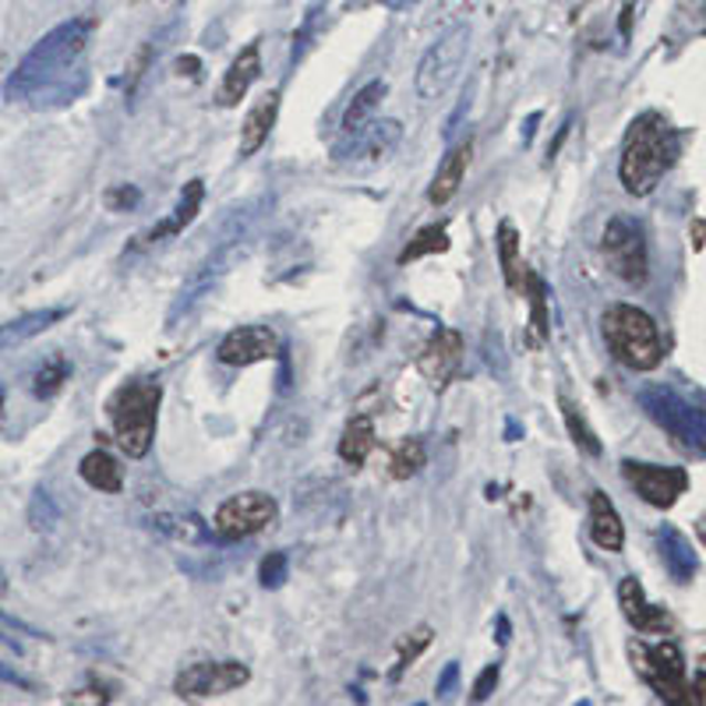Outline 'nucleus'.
<instances>
[{
  "label": "nucleus",
  "mask_w": 706,
  "mask_h": 706,
  "mask_svg": "<svg viewBox=\"0 0 706 706\" xmlns=\"http://www.w3.org/2000/svg\"><path fill=\"white\" fill-rule=\"evenodd\" d=\"M693 703H706V675L693 682Z\"/></svg>",
  "instance_id": "39"
},
{
  "label": "nucleus",
  "mask_w": 706,
  "mask_h": 706,
  "mask_svg": "<svg viewBox=\"0 0 706 706\" xmlns=\"http://www.w3.org/2000/svg\"><path fill=\"white\" fill-rule=\"evenodd\" d=\"M495 685H498V664H488L485 672H480L477 685H474V699H477V703H485V699L491 696Z\"/></svg>",
  "instance_id": "36"
},
{
  "label": "nucleus",
  "mask_w": 706,
  "mask_h": 706,
  "mask_svg": "<svg viewBox=\"0 0 706 706\" xmlns=\"http://www.w3.org/2000/svg\"><path fill=\"white\" fill-rule=\"evenodd\" d=\"M438 251H449V230H445V227H424L411 240V245L399 251V266L417 262V258H424V255H438Z\"/></svg>",
  "instance_id": "29"
},
{
  "label": "nucleus",
  "mask_w": 706,
  "mask_h": 706,
  "mask_svg": "<svg viewBox=\"0 0 706 706\" xmlns=\"http://www.w3.org/2000/svg\"><path fill=\"white\" fill-rule=\"evenodd\" d=\"M657 544H661V559L667 565V572H672L678 583H689L699 562H696L693 544L685 541V533H678L675 527H664V530H657Z\"/></svg>",
  "instance_id": "21"
},
{
  "label": "nucleus",
  "mask_w": 706,
  "mask_h": 706,
  "mask_svg": "<svg viewBox=\"0 0 706 706\" xmlns=\"http://www.w3.org/2000/svg\"><path fill=\"white\" fill-rule=\"evenodd\" d=\"M456 675H459V667H456V664H449V667H445V675L438 678V696H449V689H453Z\"/></svg>",
  "instance_id": "37"
},
{
  "label": "nucleus",
  "mask_w": 706,
  "mask_h": 706,
  "mask_svg": "<svg viewBox=\"0 0 706 706\" xmlns=\"http://www.w3.org/2000/svg\"><path fill=\"white\" fill-rule=\"evenodd\" d=\"M523 280L530 287V304H533V340L541 343L548 336V290H544V280L533 272H523Z\"/></svg>",
  "instance_id": "31"
},
{
  "label": "nucleus",
  "mask_w": 706,
  "mask_h": 706,
  "mask_svg": "<svg viewBox=\"0 0 706 706\" xmlns=\"http://www.w3.org/2000/svg\"><path fill=\"white\" fill-rule=\"evenodd\" d=\"M427 463V449L421 438H403L393 445V453H388V477L396 480H411L424 470Z\"/></svg>",
  "instance_id": "27"
},
{
  "label": "nucleus",
  "mask_w": 706,
  "mask_h": 706,
  "mask_svg": "<svg viewBox=\"0 0 706 706\" xmlns=\"http://www.w3.org/2000/svg\"><path fill=\"white\" fill-rule=\"evenodd\" d=\"M601 251L604 262L611 269V276H619L629 287H643L650 276V258H646V240L636 219L629 216H611L604 237H601Z\"/></svg>",
  "instance_id": "7"
},
{
  "label": "nucleus",
  "mask_w": 706,
  "mask_h": 706,
  "mask_svg": "<svg viewBox=\"0 0 706 706\" xmlns=\"http://www.w3.org/2000/svg\"><path fill=\"white\" fill-rule=\"evenodd\" d=\"M89 32H92V18H74V22H64L53 32H46L43 40L25 53L22 64L11 71V79L4 82V100L11 103L32 100L64 85V79H71V68H79V61L85 58Z\"/></svg>",
  "instance_id": "1"
},
{
  "label": "nucleus",
  "mask_w": 706,
  "mask_h": 706,
  "mask_svg": "<svg viewBox=\"0 0 706 706\" xmlns=\"http://www.w3.org/2000/svg\"><path fill=\"white\" fill-rule=\"evenodd\" d=\"M159 399H163V385L153 378L127 382L117 388L114 399H110V421H114L117 445L132 459H142L148 449H153Z\"/></svg>",
  "instance_id": "4"
},
{
  "label": "nucleus",
  "mask_w": 706,
  "mask_h": 706,
  "mask_svg": "<svg viewBox=\"0 0 706 706\" xmlns=\"http://www.w3.org/2000/svg\"><path fill=\"white\" fill-rule=\"evenodd\" d=\"M470 35H474V29L467 22H459L424 53L421 64H417V74H414V85H417L421 100L435 103L456 85L463 64H467V53H470Z\"/></svg>",
  "instance_id": "5"
},
{
  "label": "nucleus",
  "mask_w": 706,
  "mask_h": 706,
  "mask_svg": "<svg viewBox=\"0 0 706 706\" xmlns=\"http://www.w3.org/2000/svg\"><path fill=\"white\" fill-rule=\"evenodd\" d=\"M403 142V124L399 121H371L364 132H357L353 138H343L336 145V163H357V166H371L393 156V148Z\"/></svg>",
  "instance_id": "12"
},
{
  "label": "nucleus",
  "mask_w": 706,
  "mask_h": 706,
  "mask_svg": "<svg viewBox=\"0 0 706 706\" xmlns=\"http://www.w3.org/2000/svg\"><path fill=\"white\" fill-rule=\"evenodd\" d=\"M427 643H432V629H427V625L414 629V633L403 640V646H399V661H396V672H393L396 678H399V675L406 672V667H411V664L424 654Z\"/></svg>",
  "instance_id": "33"
},
{
  "label": "nucleus",
  "mask_w": 706,
  "mask_h": 706,
  "mask_svg": "<svg viewBox=\"0 0 706 706\" xmlns=\"http://www.w3.org/2000/svg\"><path fill=\"white\" fill-rule=\"evenodd\" d=\"M58 519H61V509H58V501H53V495L50 491H35L32 501H29L32 530H53V527H58Z\"/></svg>",
  "instance_id": "32"
},
{
  "label": "nucleus",
  "mask_w": 706,
  "mask_h": 706,
  "mask_svg": "<svg viewBox=\"0 0 706 706\" xmlns=\"http://www.w3.org/2000/svg\"><path fill=\"white\" fill-rule=\"evenodd\" d=\"M562 414H565L569 435L575 438V445H580V449L590 453V456H601V442H598V435H593V427L586 424V417L580 414V406H572V403L562 396Z\"/></svg>",
  "instance_id": "30"
},
{
  "label": "nucleus",
  "mask_w": 706,
  "mask_h": 706,
  "mask_svg": "<svg viewBox=\"0 0 706 706\" xmlns=\"http://www.w3.org/2000/svg\"><path fill=\"white\" fill-rule=\"evenodd\" d=\"M678 156V142L672 124H667L661 114L646 110L640 114L625 132V145H622V159H619V177L625 184L629 195H650L661 184V177L672 170V163Z\"/></svg>",
  "instance_id": "2"
},
{
  "label": "nucleus",
  "mask_w": 706,
  "mask_h": 706,
  "mask_svg": "<svg viewBox=\"0 0 706 706\" xmlns=\"http://www.w3.org/2000/svg\"><path fill=\"white\" fill-rule=\"evenodd\" d=\"M251 675L248 667L240 661H201L184 667L174 682V693L180 699H209V696H222L237 689V685H245Z\"/></svg>",
  "instance_id": "10"
},
{
  "label": "nucleus",
  "mask_w": 706,
  "mask_h": 706,
  "mask_svg": "<svg viewBox=\"0 0 706 706\" xmlns=\"http://www.w3.org/2000/svg\"><path fill=\"white\" fill-rule=\"evenodd\" d=\"M276 117H280V92L272 89L248 110L245 124H240V159L255 156L258 148L269 142L272 127H276Z\"/></svg>",
  "instance_id": "17"
},
{
  "label": "nucleus",
  "mask_w": 706,
  "mask_h": 706,
  "mask_svg": "<svg viewBox=\"0 0 706 706\" xmlns=\"http://www.w3.org/2000/svg\"><path fill=\"white\" fill-rule=\"evenodd\" d=\"M622 474L646 506H657V509H672L678 495H685V488H689V474L682 467H654V463L625 459Z\"/></svg>",
  "instance_id": "11"
},
{
  "label": "nucleus",
  "mask_w": 706,
  "mask_h": 706,
  "mask_svg": "<svg viewBox=\"0 0 706 706\" xmlns=\"http://www.w3.org/2000/svg\"><path fill=\"white\" fill-rule=\"evenodd\" d=\"M201 198H206V184H201V180H191L188 188H184V195H180V201H177L174 216H170V219H163L159 227L148 230V237H145L148 245H153V240H163V237H174V233H180L184 227H188V222L198 216Z\"/></svg>",
  "instance_id": "25"
},
{
  "label": "nucleus",
  "mask_w": 706,
  "mask_h": 706,
  "mask_svg": "<svg viewBox=\"0 0 706 706\" xmlns=\"http://www.w3.org/2000/svg\"><path fill=\"white\" fill-rule=\"evenodd\" d=\"M619 604H622V615L629 619V625L636 629V633L643 636H657V633H667V615H664V608H654L646 601V593L640 586L636 575H629V580H622L619 586Z\"/></svg>",
  "instance_id": "15"
},
{
  "label": "nucleus",
  "mask_w": 706,
  "mask_h": 706,
  "mask_svg": "<svg viewBox=\"0 0 706 706\" xmlns=\"http://www.w3.org/2000/svg\"><path fill=\"white\" fill-rule=\"evenodd\" d=\"M0 593H8V575H4V569H0Z\"/></svg>",
  "instance_id": "42"
},
{
  "label": "nucleus",
  "mask_w": 706,
  "mask_h": 706,
  "mask_svg": "<svg viewBox=\"0 0 706 706\" xmlns=\"http://www.w3.org/2000/svg\"><path fill=\"white\" fill-rule=\"evenodd\" d=\"M633 664L661 699L693 703V689L685 685V657L675 643H633Z\"/></svg>",
  "instance_id": "8"
},
{
  "label": "nucleus",
  "mask_w": 706,
  "mask_h": 706,
  "mask_svg": "<svg viewBox=\"0 0 706 706\" xmlns=\"http://www.w3.org/2000/svg\"><path fill=\"white\" fill-rule=\"evenodd\" d=\"M459 364H463V336L456 329H435L432 340L421 346L417 357L421 375L442 388L459 371Z\"/></svg>",
  "instance_id": "14"
},
{
  "label": "nucleus",
  "mask_w": 706,
  "mask_h": 706,
  "mask_svg": "<svg viewBox=\"0 0 706 706\" xmlns=\"http://www.w3.org/2000/svg\"><path fill=\"white\" fill-rule=\"evenodd\" d=\"M61 319H68V308H43V311H29L22 319L0 325V353L29 343L32 336H40V332H46L50 325H58Z\"/></svg>",
  "instance_id": "20"
},
{
  "label": "nucleus",
  "mask_w": 706,
  "mask_h": 706,
  "mask_svg": "<svg viewBox=\"0 0 706 706\" xmlns=\"http://www.w3.org/2000/svg\"><path fill=\"white\" fill-rule=\"evenodd\" d=\"M0 411H4V388H0Z\"/></svg>",
  "instance_id": "43"
},
{
  "label": "nucleus",
  "mask_w": 706,
  "mask_h": 706,
  "mask_svg": "<svg viewBox=\"0 0 706 706\" xmlns=\"http://www.w3.org/2000/svg\"><path fill=\"white\" fill-rule=\"evenodd\" d=\"M276 516H280V506H276V498L266 491H240L230 495L212 516V530L222 537V541H245V537L262 533L266 527L276 523Z\"/></svg>",
  "instance_id": "9"
},
{
  "label": "nucleus",
  "mask_w": 706,
  "mask_h": 706,
  "mask_svg": "<svg viewBox=\"0 0 706 706\" xmlns=\"http://www.w3.org/2000/svg\"><path fill=\"white\" fill-rule=\"evenodd\" d=\"M506 640H509V622L498 619V643H506Z\"/></svg>",
  "instance_id": "41"
},
{
  "label": "nucleus",
  "mask_w": 706,
  "mask_h": 706,
  "mask_svg": "<svg viewBox=\"0 0 706 706\" xmlns=\"http://www.w3.org/2000/svg\"><path fill=\"white\" fill-rule=\"evenodd\" d=\"M470 156H474V145H470V138H467V142H463V145H456L453 153L442 159L438 174H435V180H432V188H427V201H432L435 209L449 206V201L459 195L463 180H467V166H470Z\"/></svg>",
  "instance_id": "16"
},
{
  "label": "nucleus",
  "mask_w": 706,
  "mask_h": 706,
  "mask_svg": "<svg viewBox=\"0 0 706 706\" xmlns=\"http://www.w3.org/2000/svg\"><path fill=\"white\" fill-rule=\"evenodd\" d=\"M640 403H643V411L675 438L678 449L706 453V414L696 411L693 403H685L678 393H672V388H664V385L643 388Z\"/></svg>",
  "instance_id": "6"
},
{
  "label": "nucleus",
  "mask_w": 706,
  "mask_h": 706,
  "mask_svg": "<svg viewBox=\"0 0 706 706\" xmlns=\"http://www.w3.org/2000/svg\"><path fill=\"white\" fill-rule=\"evenodd\" d=\"M385 8H393V11H403V8H411V4H417V0H382Z\"/></svg>",
  "instance_id": "40"
},
{
  "label": "nucleus",
  "mask_w": 706,
  "mask_h": 706,
  "mask_svg": "<svg viewBox=\"0 0 706 706\" xmlns=\"http://www.w3.org/2000/svg\"><path fill=\"white\" fill-rule=\"evenodd\" d=\"M276 350H280V340H276L269 325H240L222 336V343L216 346V357L227 367H248L276 357Z\"/></svg>",
  "instance_id": "13"
},
{
  "label": "nucleus",
  "mask_w": 706,
  "mask_h": 706,
  "mask_svg": "<svg viewBox=\"0 0 706 706\" xmlns=\"http://www.w3.org/2000/svg\"><path fill=\"white\" fill-rule=\"evenodd\" d=\"M138 201H142V195H138V188H132V184H117V188L106 191V206H110V212L135 209Z\"/></svg>",
  "instance_id": "35"
},
{
  "label": "nucleus",
  "mask_w": 706,
  "mask_h": 706,
  "mask_svg": "<svg viewBox=\"0 0 706 706\" xmlns=\"http://www.w3.org/2000/svg\"><path fill=\"white\" fill-rule=\"evenodd\" d=\"M258 74H262V50H258V43H248L233 58L227 79H222V85H219V96H216L219 106H237L248 96V89L255 85Z\"/></svg>",
  "instance_id": "18"
},
{
  "label": "nucleus",
  "mask_w": 706,
  "mask_h": 706,
  "mask_svg": "<svg viewBox=\"0 0 706 706\" xmlns=\"http://www.w3.org/2000/svg\"><path fill=\"white\" fill-rule=\"evenodd\" d=\"M375 445H378V438H375V424H371L367 414H361V417H353V421L343 427L340 456H343V463H350V467L357 470V467H364V459H367L371 453H375Z\"/></svg>",
  "instance_id": "23"
},
{
  "label": "nucleus",
  "mask_w": 706,
  "mask_h": 706,
  "mask_svg": "<svg viewBox=\"0 0 706 706\" xmlns=\"http://www.w3.org/2000/svg\"><path fill=\"white\" fill-rule=\"evenodd\" d=\"M68 382H71V364L64 353H53V357H46L43 367L32 375V393L40 399H50V396H58Z\"/></svg>",
  "instance_id": "28"
},
{
  "label": "nucleus",
  "mask_w": 706,
  "mask_h": 706,
  "mask_svg": "<svg viewBox=\"0 0 706 706\" xmlns=\"http://www.w3.org/2000/svg\"><path fill=\"white\" fill-rule=\"evenodd\" d=\"M82 480L89 488H96V491H106V495H117L124 488V470L117 467V459L110 456L106 449H92L85 459H82V467H79Z\"/></svg>",
  "instance_id": "24"
},
{
  "label": "nucleus",
  "mask_w": 706,
  "mask_h": 706,
  "mask_svg": "<svg viewBox=\"0 0 706 706\" xmlns=\"http://www.w3.org/2000/svg\"><path fill=\"white\" fill-rule=\"evenodd\" d=\"M604 343L611 357L633 371H654L664 361V340L657 322L643 308L633 304H611L601 319Z\"/></svg>",
  "instance_id": "3"
},
{
  "label": "nucleus",
  "mask_w": 706,
  "mask_h": 706,
  "mask_svg": "<svg viewBox=\"0 0 706 706\" xmlns=\"http://www.w3.org/2000/svg\"><path fill=\"white\" fill-rule=\"evenodd\" d=\"M287 569H290V559H287V554H283V551H269V554H266V562H262V586H266V590L283 586Z\"/></svg>",
  "instance_id": "34"
},
{
  "label": "nucleus",
  "mask_w": 706,
  "mask_h": 706,
  "mask_svg": "<svg viewBox=\"0 0 706 706\" xmlns=\"http://www.w3.org/2000/svg\"><path fill=\"white\" fill-rule=\"evenodd\" d=\"M385 92H388V85L382 82V79H375V82H367L357 96L350 100V106H346V114H343V138H353L357 132H364V127L375 121V110L382 106V100H385Z\"/></svg>",
  "instance_id": "22"
},
{
  "label": "nucleus",
  "mask_w": 706,
  "mask_h": 706,
  "mask_svg": "<svg viewBox=\"0 0 706 706\" xmlns=\"http://www.w3.org/2000/svg\"><path fill=\"white\" fill-rule=\"evenodd\" d=\"M0 678L11 682V685H22V689H32V682H29V678H22V675L11 672V667H4V664H0Z\"/></svg>",
  "instance_id": "38"
},
{
  "label": "nucleus",
  "mask_w": 706,
  "mask_h": 706,
  "mask_svg": "<svg viewBox=\"0 0 706 706\" xmlns=\"http://www.w3.org/2000/svg\"><path fill=\"white\" fill-rule=\"evenodd\" d=\"M590 537H593V544L611 554L622 551V544H625L622 516L615 506H611V498L604 491H590Z\"/></svg>",
  "instance_id": "19"
},
{
  "label": "nucleus",
  "mask_w": 706,
  "mask_h": 706,
  "mask_svg": "<svg viewBox=\"0 0 706 706\" xmlns=\"http://www.w3.org/2000/svg\"><path fill=\"white\" fill-rule=\"evenodd\" d=\"M498 262H501V276H506V287L519 290L523 287V262H519V233L512 222H501L498 227Z\"/></svg>",
  "instance_id": "26"
}]
</instances>
